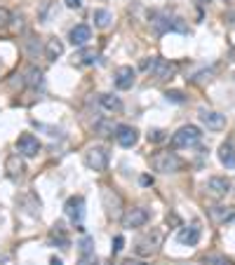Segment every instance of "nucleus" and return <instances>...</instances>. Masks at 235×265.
<instances>
[{"label":"nucleus","instance_id":"8","mask_svg":"<svg viewBox=\"0 0 235 265\" xmlns=\"http://www.w3.org/2000/svg\"><path fill=\"white\" fill-rule=\"evenodd\" d=\"M101 200H104V207H106V214L111 218H120V209H123V200L115 190L111 188H104L101 190Z\"/></svg>","mask_w":235,"mask_h":265},{"label":"nucleus","instance_id":"9","mask_svg":"<svg viewBox=\"0 0 235 265\" xmlns=\"http://www.w3.org/2000/svg\"><path fill=\"white\" fill-rule=\"evenodd\" d=\"M115 141L123 146V148H134L139 143V131L130 124H118L115 127Z\"/></svg>","mask_w":235,"mask_h":265},{"label":"nucleus","instance_id":"24","mask_svg":"<svg viewBox=\"0 0 235 265\" xmlns=\"http://www.w3.org/2000/svg\"><path fill=\"white\" fill-rule=\"evenodd\" d=\"M26 85H31V87L43 85V73H40V68H28V71H26Z\"/></svg>","mask_w":235,"mask_h":265},{"label":"nucleus","instance_id":"14","mask_svg":"<svg viewBox=\"0 0 235 265\" xmlns=\"http://www.w3.org/2000/svg\"><path fill=\"white\" fill-rule=\"evenodd\" d=\"M207 190L212 195H217V197H223V195L230 192V181L226 176H210L207 179Z\"/></svg>","mask_w":235,"mask_h":265},{"label":"nucleus","instance_id":"36","mask_svg":"<svg viewBox=\"0 0 235 265\" xmlns=\"http://www.w3.org/2000/svg\"><path fill=\"white\" fill-rule=\"evenodd\" d=\"M50 265H64V263H62L59 258H52V260H50Z\"/></svg>","mask_w":235,"mask_h":265},{"label":"nucleus","instance_id":"25","mask_svg":"<svg viewBox=\"0 0 235 265\" xmlns=\"http://www.w3.org/2000/svg\"><path fill=\"white\" fill-rule=\"evenodd\" d=\"M204 263L207 265H233V260L226 258V256H207Z\"/></svg>","mask_w":235,"mask_h":265},{"label":"nucleus","instance_id":"13","mask_svg":"<svg viewBox=\"0 0 235 265\" xmlns=\"http://www.w3.org/2000/svg\"><path fill=\"white\" fill-rule=\"evenodd\" d=\"M68 40L75 45V47H85L90 40H92V28L87 24H78L71 28V33H68Z\"/></svg>","mask_w":235,"mask_h":265},{"label":"nucleus","instance_id":"4","mask_svg":"<svg viewBox=\"0 0 235 265\" xmlns=\"http://www.w3.org/2000/svg\"><path fill=\"white\" fill-rule=\"evenodd\" d=\"M143 68H149L155 80H167V78L174 75V71H177L174 63H169L167 59H160V56H153L151 61H143Z\"/></svg>","mask_w":235,"mask_h":265},{"label":"nucleus","instance_id":"23","mask_svg":"<svg viewBox=\"0 0 235 265\" xmlns=\"http://www.w3.org/2000/svg\"><path fill=\"white\" fill-rule=\"evenodd\" d=\"M50 244H59V249H68V237H66L62 225H56L50 233Z\"/></svg>","mask_w":235,"mask_h":265},{"label":"nucleus","instance_id":"35","mask_svg":"<svg viewBox=\"0 0 235 265\" xmlns=\"http://www.w3.org/2000/svg\"><path fill=\"white\" fill-rule=\"evenodd\" d=\"M153 183V179H151V176H141V185H151Z\"/></svg>","mask_w":235,"mask_h":265},{"label":"nucleus","instance_id":"11","mask_svg":"<svg viewBox=\"0 0 235 265\" xmlns=\"http://www.w3.org/2000/svg\"><path fill=\"white\" fill-rule=\"evenodd\" d=\"M200 122L212 131H221L223 127H226V115H221V113H217V111H207V108H202V111H200Z\"/></svg>","mask_w":235,"mask_h":265},{"label":"nucleus","instance_id":"16","mask_svg":"<svg viewBox=\"0 0 235 265\" xmlns=\"http://www.w3.org/2000/svg\"><path fill=\"white\" fill-rule=\"evenodd\" d=\"M219 160L226 169H235V150H233V143L226 141L219 146Z\"/></svg>","mask_w":235,"mask_h":265},{"label":"nucleus","instance_id":"19","mask_svg":"<svg viewBox=\"0 0 235 265\" xmlns=\"http://www.w3.org/2000/svg\"><path fill=\"white\" fill-rule=\"evenodd\" d=\"M62 54H64V45H62V40L52 38V40H47V43H45V56H47L50 61L59 59Z\"/></svg>","mask_w":235,"mask_h":265},{"label":"nucleus","instance_id":"12","mask_svg":"<svg viewBox=\"0 0 235 265\" xmlns=\"http://www.w3.org/2000/svg\"><path fill=\"white\" fill-rule=\"evenodd\" d=\"M134 78H136V73H134V68L132 66H120L115 71V78H113V82H115V87L118 89H132V85H134Z\"/></svg>","mask_w":235,"mask_h":265},{"label":"nucleus","instance_id":"2","mask_svg":"<svg viewBox=\"0 0 235 265\" xmlns=\"http://www.w3.org/2000/svg\"><path fill=\"white\" fill-rule=\"evenodd\" d=\"M202 139V131L195 124H184L181 129H177L172 134V148H188V146H195V143Z\"/></svg>","mask_w":235,"mask_h":265},{"label":"nucleus","instance_id":"7","mask_svg":"<svg viewBox=\"0 0 235 265\" xmlns=\"http://www.w3.org/2000/svg\"><path fill=\"white\" fill-rule=\"evenodd\" d=\"M64 211H66V216L71 218V223L80 225L82 218H85V197H80V195L68 197L66 204H64Z\"/></svg>","mask_w":235,"mask_h":265},{"label":"nucleus","instance_id":"28","mask_svg":"<svg viewBox=\"0 0 235 265\" xmlns=\"http://www.w3.org/2000/svg\"><path fill=\"white\" fill-rule=\"evenodd\" d=\"M10 21H12V12L7 7H0V28H7Z\"/></svg>","mask_w":235,"mask_h":265},{"label":"nucleus","instance_id":"21","mask_svg":"<svg viewBox=\"0 0 235 265\" xmlns=\"http://www.w3.org/2000/svg\"><path fill=\"white\" fill-rule=\"evenodd\" d=\"M99 104L104 106L106 111H111V113L123 111V101L118 99V96H113V94H101V96H99Z\"/></svg>","mask_w":235,"mask_h":265},{"label":"nucleus","instance_id":"30","mask_svg":"<svg viewBox=\"0 0 235 265\" xmlns=\"http://www.w3.org/2000/svg\"><path fill=\"white\" fill-rule=\"evenodd\" d=\"M80 253H94V251H92V237H82V242H80Z\"/></svg>","mask_w":235,"mask_h":265},{"label":"nucleus","instance_id":"5","mask_svg":"<svg viewBox=\"0 0 235 265\" xmlns=\"http://www.w3.org/2000/svg\"><path fill=\"white\" fill-rule=\"evenodd\" d=\"M123 228H143L146 223L151 221V214L149 209H143V207H132V209H127L123 216Z\"/></svg>","mask_w":235,"mask_h":265},{"label":"nucleus","instance_id":"34","mask_svg":"<svg viewBox=\"0 0 235 265\" xmlns=\"http://www.w3.org/2000/svg\"><path fill=\"white\" fill-rule=\"evenodd\" d=\"M193 3H195V5H198V7H204V5H210L212 0H193Z\"/></svg>","mask_w":235,"mask_h":265},{"label":"nucleus","instance_id":"17","mask_svg":"<svg viewBox=\"0 0 235 265\" xmlns=\"http://www.w3.org/2000/svg\"><path fill=\"white\" fill-rule=\"evenodd\" d=\"M5 172L10 174V176H21V174L26 172V164H24V160H21V157H19V155H10V157H7L5 160Z\"/></svg>","mask_w":235,"mask_h":265},{"label":"nucleus","instance_id":"26","mask_svg":"<svg viewBox=\"0 0 235 265\" xmlns=\"http://www.w3.org/2000/svg\"><path fill=\"white\" fill-rule=\"evenodd\" d=\"M165 96H167V101H172V104H184V101H186L184 92H179V89H169Z\"/></svg>","mask_w":235,"mask_h":265},{"label":"nucleus","instance_id":"29","mask_svg":"<svg viewBox=\"0 0 235 265\" xmlns=\"http://www.w3.org/2000/svg\"><path fill=\"white\" fill-rule=\"evenodd\" d=\"M149 141H151V143L165 141V131H162V129H151V131H149Z\"/></svg>","mask_w":235,"mask_h":265},{"label":"nucleus","instance_id":"15","mask_svg":"<svg viewBox=\"0 0 235 265\" xmlns=\"http://www.w3.org/2000/svg\"><path fill=\"white\" fill-rule=\"evenodd\" d=\"M200 225L198 223H193V225H188V228H184V230H179V235H177V240L181 242V244H188V247H195L200 242Z\"/></svg>","mask_w":235,"mask_h":265},{"label":"nucleus","instance_id":"20","mask_svg":"<svg viewBox=\"0 0 235 265\" xmlns=\"http://www.w3.org/2000/svg\"><path fill=\"white\" fill-rule=\"evenodd\" d=\"M92 21L97 28H108L113 21V14L108 12V10H94L92 12Z\"/></svg>","mask_w":235,"mask_h":265},{"label":"nucleus","instance_id":"10","mask_svg":"<svg viewBox=\"0 0 235 265\" xmlns=\"http://www.w3.org/2000/svg\"><path fill=\"white\" fill-rule=\"evenodd\" d=\"M17 150H19V155H24V157H38V153H40V141H38L33 134H21L17 139Z\"/></svg>","mask_w":235,"mask_h":265},{"label":"nucleus","instance_id":"6","mask_svg":"<svg viewBox=\"0 0 235 265\" xmlns=\"http://www.w3.org/2000/svg\"><path fill=\"white\" fill-rule=\"evenodd\" d=\"M151 24H153V28H155L158 33H165V31H179V33H186V31H188V28H186V24L181 21V19L167 17V14H153Z\"/></svg>","mask_w":235,"mask_h":265},{"label":"nucleus","instance_id":"32","mask_svg":"<svg viewBox=\"0 0 235 265\" xmlns=\"http://www.w3.org/2000/svg\"><path fill=\"white\" fill-rule=\"evenodd\" d=\"M118 265H143L141 260H136V258H125L123 263H118Z\"/></svg>","mask_w":235,"mask_h":265},{"label":"nucleus","instance_id":"22","mask_svg":"<svg viewBox=\"0 0 235 265\" xmlns=\"http://www.w3.org/2000/svg\"><path fill=\"white\" fill-rule=\"evenodd\" d=\"M73 61L78 63V66H90V63L97 61V50H90V47H87V50H80L73 56Z\"/></svg>","mask_w":235,"mask_h":265},{"label":"nucleus","instance_id":"3","mask_svg":"<svg viewBox=\"0 0 235 265\" xmlns=\"http://www.w3.org/2000/svg\"><path fill=\"white\" fill-rule=\"evenodd\" d=\"M85 164L92 169V172H106V167H108V150L104 146H92V148H87L85 153Z\"/></svg>","mask_w":235,"mask_h":265},{"label":"nucleus","instance_id":"1","mask_svg":"<svg viewBox=\"0 0 235 265\" xmlns=\"http://www.w3.org/2000/svg\"><path fill=\"white\" fill-rule=\"evenodd\" d=\"M151 167L160 174H177L181 167H184V162H181V157L177 153H172V150H162V153H155L153 157H151Z\"/></svg>","mask_w":235,"mask_h":265},{"label":"nucleus","instance_id":"33","mask_svg":"<svg viewBox=\"0 0 235 265\" xmlns=\"http://www.w3.org/2000/svg\"><path fill=\"white\" fill-rule=\"evenodd\" d=\"M68 7H80L82 5V0H64Z\"/></svg>","mask_w":235,"mask_h":265},{"label":"nucleus","instance_id":"18","mask_svg":"<svg viewBox=\"0 0 235 265\" xmlns=\"http://www.w3.org/2000/svg\"><path fill=\"white\" fill-rule=\"evenodd\" d=\"M158 244H160V235H155L153 240H141L139 244H136V253L139 256H151V253H155V249H158Z\"/></svg>","mask_w":235,"mask_h":265},{"label":"nucleus","instance_id":"27","mask_svg":"<svg viewBox=\"0 0 235 265\" xmlns=\"http://www.w3.org/2000/svg\"><path fill=\"white\" fill-rule=\"evenodd\" d=\"M78 265H99V258H97L94 253H80Z\"/></svg>","mask_w":235,"mask_h":265},{"label":"nucleus","instance_id":"31","mask_svg":"<svg viewBox=\"0 0 235 265\" xmlns=\"http://www.w3.org/2000/svg\"><path fill=\"white\" fill-rule=\"evenodd\" d=\"M123 244H125V237H123V235H118L115 240H113V253H120V251H123Z\"/></svg>","mask_w":235,"mask_h":265}]
</instances>
